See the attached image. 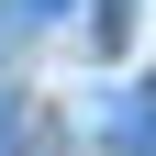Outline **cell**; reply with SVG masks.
I'll list each match as a JSON object with an SVG mask.
<instances>
[{
  "mask_svg": "<svg viewBox=\"0 0 156 156\" xmlns=\"http://www.w3.org/2000/svg\"><path fill=\"white\" fill-rule=\"evenodd\" d=\"M34 145V112H23V89H0V156H23Z\"/></svg>",
  "mask_w": 156,
  "mask_h": 156,
  "instance_id": "obj_1",
  "label": "cell"
},
{
  "mask_svg": "<svg viewBox=\"0 0 156 156\" xmlns=\"http://www.w3.org/2000/svg\"><path fill=\"white\" fill-rule=\"evenodd\" d=\"M101 34L123 45V34H134V0H101Z\"/></svg>",
  "mask_w": 156,
  "mask_h": 156,
  "instance_id": "obj_2",
  "label": "cell"
},
{
  "mask_svg": "<svg viewBox=\"0 0 156 156\" xmlns=\"http://www.w3.org/2000/svg\"><path fill=\"white\" fill-rule=\"evenodd\" d=\"M56 11H78V0H23V23H56Z\"/></svg>",
  "mask_w": 156,
  "mask_h": 156,
  "instance_id": "obj_3",
  "label": "cell"
}]
</instances>
